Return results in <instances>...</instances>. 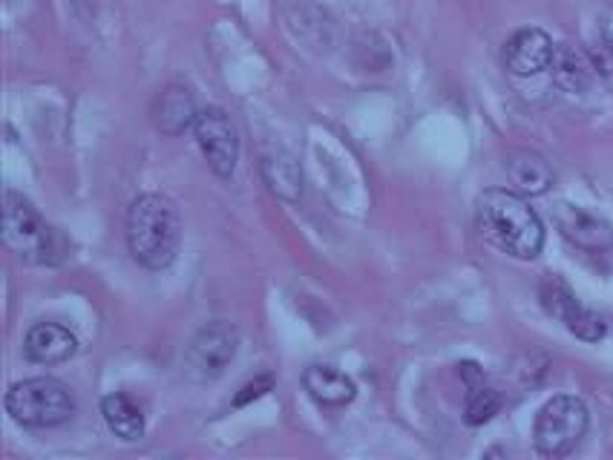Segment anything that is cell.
<instances>
[{"mask_svg":"<svg viewBox=\"0 0 613 460\" xmlns=\"http://www.w3.org/2000/svg\"><path fill=\"white\" fill-rule=\"evenodd\" d=\"M476 222L484 239L512 259H536L544 248L539 213L512 190H484L476 201Z\"/></svg>","mask_w":613,"mask_h":460,"instance_id":"obj_1","label":"cell"},{"mask_svg":"<svg viewBox=\"0 0 613 460\" xmlns=\"http://www.w3.org/2000/svg\"><path fill=\"white\" fill-rule=\"evenodd\" d=\"M181 219L167 196L145 194L127 210V248L147 271H165L179 253Z\"/></svg>","mask_w":613,"mask_h":460,"instance_id":"obj_2","label":"cell"},{"mask_svg":"<svg viewBox=\"0 0 613 460\" xmlns=\"http://www.w3.org/2000/svg\"><path fill=\"white\" fill-rule=\"evenodd\" d=\"M3 244L9 253L32 265H55L64 257L55 230L32 208V201L15 190L3 196Z\"/></svg>","mask_w":613,"mask_h":460,"instance_id":"obj_3","label":"cell"},{"mask_svg":"<svg viewBox=\"0 0 613 460\" xmlns=\"http://www.w3.org/2000/svg\"><path fill=\"white\" fill-rule=\"evenodd\" d=\"M7 411L27 429H55L75 415V400L64 383L32 377L7 391Z\"/></svg>","mask_w":613,"mask_h":460,"instance_id":"obj_4","label":"cell"},{"mask_svg":"<svg viewBox=\"0 0 613 460\" xmlns=\"http://www.w3.org/2000/svg\"><path fill=\"white\" fill-rule=\"evenodd\" d=\"M588 424H591V417L579 397H553L541 406L533 420L536 452L544 458H564L582 443Z\"/></svg>","mask_w":613,"mask_h":460,"instance_id":"obj_5","label":"cell"},{"mask_svg":"<svg viewBox=\"0 0 613 460\" xmlns=\"http://www.w3.org/2000/svg\"><path fill=\"white\" fill-rule=\"evenodd\" d=\"M237 348L239 331L231 323H225V320L208 323L190 339L188 352H185V372L196 383L217 380L219 374L231 366V359L237 357Z\"/></svg>","mask_w":613,"mask_h":460,"instance_id":"obj_6","label":"cell"},{"mask_svg":"<svg viewBox=\"0 0 613 460\" xmlns=\"http://www.w3.org/2000/svg\"><path fill=\"white\" fill-rule=\"evenodd\" d=\"M194 136L205 161L219 179H231L239 158V138L228 113L219 107H208L196 115Z\"/></svg>","mask_w":613,"mask_h":460,"instance_id":"obj_7","label":"cell"},{"mask_svg":"<svg viewBox=\"0 0 613 460\" xmlns=\"http://www.w3.org/2000/svg\"><path fill=\"white\" fill-rule=\"evenodd\" d=\"M541 305L550 311V314L564 323V328L570 334H576L579 339L584 343H599V339L605 337V323H602V316L593 314L591 309H584L582 302L573 296L564 282L559 280H548L541 285Z\"/></svg>","mask_w":613,"mask_h":460,"instance_id":"obj_8","label":"cell"},{"mask_svg":"<svg viewBox=\"0 0 613 460\" xmlns=\"http://www.w3.org/2000/svg\"><path fill=\"white\" fill-rule=\"evenodd\" d=\"M553 224L559 228L570 244H576L588 253H605L613 248V228L599 219L591 210L570 205V201H559L553 208Z\"/></svg>","mask_w":613,"mask_h":460,"instance_id":"obj_9","label":"cell"},{"mask_svg":"<svg viewBox=\"0 0 613 460\" xmlns=\"http://www.w3.org/2000/svg\"><path fill=\"white\" fill-rule=\"evenodd\" d=\"M555 55L553 38L544 29H519L510 41L505 43V64L512 75L519 79H533L539 72L550 70Z\"/></svg>","mask_w":613,"mask_h":460,"instance_id":"obj_10","label":"cell"},{"mask_svg":"<svg viewBox=\"0 0 613 460\" xmlns=\"http://www.w3.org/2000/svg\"><path fill=\"white\" fill-rule=\"evenodd\" d=\"M79 352V337L66 325L35 323L23 337V354L38 366H61Z\"/></svg>","mask_w":613,"mask_h":460,"instance_id":"obj_11","label":"cell"},{"mask_svg":"<svg viewBox=\"0 0 613 460\" xmlns=\"http://www.w3.org/2000/svg\"><path fill=\"white\" fill-rule=\"evenodd\" d=\"M196 115L199 109H196L194 93L185 84L165 86L150 104V122L165 136H181L185 129L194 127Z\"/></svg>","mask_w":613,"mask_h":460,"instance_id":"obj_12","label":"cell"},{"mask_svg":"<svg viewBox=\"0 0 613 460\" xmlns=\"http://www.w3.org/2000/svg\"><path fill=\"white\" fill-rule=\"evenodd\" d=\"M260 172L266 187L277 199L289 201V205L300 201V196H303V170H300V161L289 150L274 147V150L262 153Z\"/></svg>","mask_w":613,"mask_h":460,"instance_id":"obj_13","label":"cell"},{"mask_svg":"<svg viewBox=\"0 0 613 460\" xmlns=\"http://www.w3.org/2000/svg\"><path fill=\"white\" fill-rule=\"evenodd\" d=\"M507 179L521 196H544L553 187V167L533 150H512L507 156Z\"/></svg>","mask_w":613,"mask_h":460,"instance_id":"obj_14","label":"cell"},{"mask_svg":"<svg viewBox=\"0 0 613 460\" xmlns=\"http://www.w3.org/2000/svg\"><path fill=\"white\" fill-rule=\"evenodd\" d=\"M303 386L311 395V400H318L320 406H329V409H340V406L352 402L354 395H357V386H354L352 377H346V374L332 366L305 368Z\"/></svg>","mask_w":613,"mask_h":460,"instance_id":"obj_15","label":"cell"},{"mask_svg":"<svg viewBox=\"0 0 613 460\" xmlns=\"http://www.w3.org/2000/svg\"><path fill=\"white\" fill-rule=\"evenodd\" d=\"M553 81L568 93H584L593 81V66L588 61L584 52H579L576 46H570V43H562V46H555L553 55Z\"/></svg>","mask_w":613,"mask_h":460,"instance_id":"obj_16","label":"cell"},{"mask_svg":"<svg viewBox=\"0 0 613 460\" xmlns=\"http://www.w3.org/2000/svg\"><path fill=\"white\" fill-rule=\"evenodd\" d=\"M102 415L107 429L116 435V438L127 440H138L145 435V415L138 409L136 402L131 400L127 395H107L102 400Z\"/></svg>","mask_w":613,"mask_h":460,"instance_id":"obj_17","label":"cell"},{"mask_svg":"<svg viewBox=\"0 0 613 460\" xmlns=\"http://www.w3.org/2000/svg\"><path fill=\"white\" fill-rule=\"evenodd\" d=\"M501 409V395H498L496 388L490 386H476L469 388L467 395V406H464V424L467 426H484L490 424L492 417L498 415Z\"/></svg>","mask_w":613,"mask_h":460,"instance_id":"obj_18","label":"cell"},{"mask_svg":"<svg viewBox=\"0 0 613 460\" xmlns=\"http://www.w3.org/2000/svg\"><path fill=\"white\" fill-rule=\"evenodd\" d=\"M274 388V380L271 377H257L253 383H246V386L239 388V395L233 397V406H246L251 400H260L262 395H268Z\"/></svg>","mask_w":613,"mask_h":460,"instance_id":"obj_19","label":"cell"},{"mask_svg":"<svg viewBox=\"0 0 613 460\" xmlns=\"http://www.w3.org/2000/svg\"><path fill=\"white\" fill-rule=\"evenodd\" d=\"M599 38H602L605 50L613 55V7H605L599 14Z\"/></svg>","mask_w":613,"mask_h":460,"instance_id":"obj_20","label":"cell"},{"mask_svg":"<svg viewBox=\"0 0 613 460\" xmlns=\"http://www.w3.org/2000/svg\"><path fill=\"white\" fill-rule=\"evenodd\" d=\"M458 374H461V380L467 383V388H476L484 383V368L478 366V363H461Z\"/></svg>","mask_w":613,"mask_h":460,"instance_id":"obj_21","label":"cell"}]
</instances>
